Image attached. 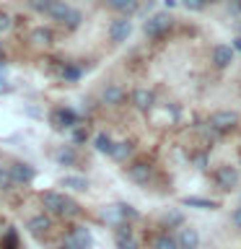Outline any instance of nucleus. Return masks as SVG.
<instances>
[{
	"instance_id": "nucleus-1",
	"label": "nucleus",
	"mask_w": 241,
	"mask_h": 249,
	"mask_svg": "<svg viewBox=\"0 0 241 249\" xmlns=\"http://www.w3.org/2000/svg\"><path fill=\"white\" fill-rule=\"evenodd\" d=\"M42 208H44L50 215L70 218V221L83 213V208L78 205L73 197H68L65 192H57V190H47V192H42Z\"/></svg>"
},
{
	"instance_id": "nucleus-2",
	"label": "nucleus",
	"mask_w": 241,
	"mask_h": 249,
	"mask_svg": "<svg viewBox=\"0 0 241 249\" xmlns=\"http://www.w3.org/2000/svg\"><path fill=\"white\" fill-rule=\"evenodd\" d=\"M207 124L218 132V135H228V132L241 127V114L236 109H218V112H213L207 117Z\"/></svg>"
},
{
	"instance_id": "nucleus-3",
	"label": "nucleus",
	"mask_w": 241,
	"mask_h": 249,
	"mask_svg": "<svg viewBox=\"0 0 241 249\" xmlns=\"http://www.w3.org/2000/svg\"><path fill=\"white\" fill-rule=\"evenodd\" d=\"M171 26H174V18H171V13L166 11H158L153 16H148V18L143 21V34L148 39H163L171 31Z\"/></svg>"
},
{
	"instance_id": "nucleus-4",
	"label": "nucleus",
	"mask_w": 241,
	"mask_h": 249,
	"mask_svg": "<svg viewBox=\"0 0 241 249\" xmlns=\"http://www.w3.org/2000/svg\"><path fill=\"white\" fill-rule=\"evenodd\" d=\"M62 244L70 247V249H91L93 247V233L88 226H70V229L65 231V236H62Z\"/></svg>"
},
{
	"instance_id": "nucleus-5",
	"label": "nucleus",
	"mask_w": 241,
	"mask_h": 249,
	"mask_svg": "<svg viewBox=\"0 0 241 249\" xmlns=\"http://www.w3.org/2000/svg\"><path fill=\"white\" fill-rule=\"evenodd\" d=\"M239 179H241V171L236 166H231V163H221V166H215V171H213V182L221 187L223 192H233V190H236Z\"/></svg>"
},
{
	"instance_id": "nucleus-6",
	"label": "nucleus",
	"mask_w": 241,
	"mask_h": 249,
	"mask_svg": "<svg viewBox=\"0 0 241 249\" xmlns=\"http://www.w3.org/2000/svg\"><path fill=\"white\" fill-rule=\"evenodd\" d=\"M50 124L54 130H73L75 124H81V117L73 107H54L50 112Z\"/></svg>"
},
{
	"instance_id": "nucleus-7",
	"label": "nucleus",
	"mask_w": 241,
	"mask_h": 249,
	"mask_svg": "<svg viewBox=\"0 0 241 249\" xmlns=\"http://www.w3.org/2000/svg\"><path fill=\"white\" fill-rule=\"evenodd\" d=\"M124 174H127V179L132 184H138V187H148L153 182V177H155V171H153V163L151 161H132L127 169H124Z\"/></svg>"
},
{
	"instance_id": "nucleus-8",
	"label": "nucleus",
	"mask_w": 241,
	"mask_h": 249,
	"mask_svg": "<svg viewBox=\"0 0 241 249\" xmlns=\"http://www.w3.org/2000/svg\"><path fill=\"white\" fill-rule=\"evenodd\" d=\"M52 215L47 213V210H42V213H34V215H29V221H26V231L31 233L34 239H44L47 233L52 231Z\"/></svg>"
},
{
	"instance_id": "nucleus-9",
	"label": "nucleus",
	"mask_w": 241,
	"mask_h": 249,
	"mask_svg": "<svg viewBox=\"0 0 241 249\" xmlns=\"http://www.w3.org/2000/svg\"><path fill=\"white\" fill-rule=\"evenodd\" d=\"M106 34H109V42H112V44H124L132 36V21H130V16H120V18H114L112 23H109Z\"/></svg>"
},
{
	"instance_id": "nucleus-10",
	"label": "nucleus",
	"mask_w": 241,
	"mask_h": 249,
	"mask_svg": "<svg viewBox=\"0 0 241 249\" xmlns=\"http://www.w3.org/2000/svg\"><path fill=\"white\" fill-rule=\"evenodd\" d=\"M8 171H11L16 187H26V184H31L36 179V169L31 166V163H26V161H13L11 166H8Z\"/></svg>"
},
{
	"instance_id": "nucleus-11",
	"label": "nucleus",
	"mask_w": 241,
	"mask_h": 249,
	"mask_svg": "<svg viewBox=\"0 0 241 249\" xmlns=\"http://www.w3.org/2000/svg\"><path fill=\"white\" fill-rule=\"evenodd\" d=\"M99 99H101V104H104V107L114 109V107H122L124 101H127V91H124L120 83H106L104 89H101Z\"/></svg>"
},
{
	"instance_id": "nucleus-12",
	"label": "nucleus",
	"mask_w": 241,
	"mask_h": 249,
	"mask_svg": "<svg viewBox=\"0 0 241 249\" xmlns=\"http://www.w3.org/2000/svg\"><path fill=\"white\" fill-rule=\"evenodd\" d=\"M114 247L117 249H140V241L132 233V223H120L114 229Z\"/></svg>"
},
{
	"instance_id": "nucleus-13",
	"label": "nucleus",
	"mask_w": 241,
	"mask_h": 249,
	"mask_svg": "<svg viewBox=\"0 0 241 249\" xmlns=\"http://www.w3.org/2000/svg\"><path fill=\"white\" fill-rule=\"evenodd\" d=\"M130 104L138 109V112H151V109L155 107V93L151 91V89H135L130 93Z\"/></svg>"
},
{
	"instance_id": "nucleus-14",
	"label": "nucleus",
	"mask_w": 241,
	"mask_h": 249,
	"mask_svg": "<svg viewBox=\"0 0 241 249\" xmlns=\"http://www.w3.org/2000/svg\"><path fill=\"white\" fill-rule=\"evenodd\" d=\"M176 241H179V249H200V231L192 229V226H179L176 229Z\"/></svg>"
},
{
	"instance_id": "nucleus-15",
	"label": "nucleus",
	"mask_w": 241,
	"mask_h": 249,
	"mask_svg": "<svg viewBox=\"0 0 241 249\" xmlns=\"http://www.w3.org/2000/svg\"><path fill=\"white\" fill-rule=\"evenodd\" d=\"M233 57H236V50H233L231 44L221 42V44H215V47H213V65H215V68H221V70L231 68Z\"/></svg>"
},
{
	"instance_id": "nucleus-16",
	"label": "nucleus",
	"mask_w": 241,
	"mask_h": 249,
	"mask_svg": "<svg viewBox=\"0 0 241 249\" xmlns=\"http://www.w3.org/2000/svg\"><path fill=\"white\" fill-rule=\"evenodd\" d=\"M54 163L57 166H78L81 163V156H78V148L75 145H60L57 151H54Z\"/></svg>"
},
{
	"instance_id": "nucleus-17",
	"label": "nucleus",
	"mask_w": 241,
	"mask_h": 249,
	"mask_svg": "<svg viewBox=\"0 0 241 249\" xmlns=\"http://www.w3.org/2000/svg\"><path fill=\"white\" fill-rule=\"evenodd\" d=\"M132 153H135V143L132 140H114V148L109 153V159H114L117 163H124Z\"/></svg>"
},
{
	"instance_id": "nucleus-18",
	"label": "nucleus",
	"mask_w": 241,
	"mask_h": 249,
	"mask_svg": "<svg viewBox=\"0 0 241 249\" xmlns=\"http://www.w3.org/2000/svg\"><path fill=\"white\" fill-rule=\"evenodd\" d=\"M70 8H73V5H70L68 0H54V3L47 8L44 16H47L50 21H54V23H60V26H62V21H65V16L70 13Z\"/></svg>"
},
{
	"instance_id": "nucleus-19",
	"label": "nucleus",
	"mask_w": 241,
	"mask_h": 249,
	"mask_svg": "<svg viewBox=\"0 0 241 249\" xmlns=\"http://www.w3.org/2000/svg\"><path fill=\"white\" fill-rule=\"evenodd\" d=\"M60 184L65 187V190H70V192H86L91 187V182L86 177H81V174H65L60 179Z\"/></svg>"
},
{
	"instance_id": "nucleus-20",
	"label": "nucleus",
	"mask_w": 241,
	"mask_h": 249,
	"mask_svg": "<svg viewBox=\"0 0 241 249\" xmlns=\"http://www.w3.org/2000/svg\"><path fill=\"white\" fill-rule=\"evenodd\" d=\"M151 249H179L176 233H171V231H161V233H155L153 241H151Z\"/></svg>"
},
{
	"instance_id": "nucleus-21",
	"label": "nucleus",
	"mask_w": 241,
	"mask_h": 249,
	"mask_svg": "<svg viewBox=\"0 0 241 249\" xmlns=\"http://www.w3.org/2000/svg\"><path fill=\"white\" fill-rule=\"evenodd\" d=\"M81 75H83V68L78 65V62H62L60 78L65 83H78V81H81Z\"/></svg>"
},
{
	"instance_id": "nucleus-22",
	"label": "nucleus",
	"mask_w": 241,
	"mask_h": 249,
	"mask_svg": "<svg viewBox=\"0 0 241 249\" xmlns=\"http://www.w3.org/2000/svg\"><path fill=\"white\" fill-rule=\"evenodd\" d=\"M161 223H163V229H179V226H184V213L179 208H169L166 213L161 215Z\"/></svg>"
},
{
	"instance_id": "nucleus-23",
	"label": "nucleus",
	"mask_w": 241,
	"mask_h": 249,
	"mask_svg": "<svg viewBox=\"0 0 241 249\" xmlns=\"http://www.w3.org/2000/svg\"><path fill=\"white\" fill-rule=\"evenodd\" d=\"M91 143H93V148H96V153L109 156V153H112V148H114V138L109 135V132H96Z\"/></svg>"
},
{
	"instance_id": "nucleus-24",
	"label": "nucleus",
	"mask_w": 241,
	"mask_h": 249,
	"mask_svg": "<svg viewBox=\"0 0 241 249\" xmlns=\"http://www.w3.org/2000/svg\"><path fill=\"white\" fill-rule=\"evenodd\" d=\"M101 221H104L106 226H112V229H117L120 223H127V221L122 218L120 205H117V202H114V205H106L104 210H101Z\"/></svg>"
},
{
	"instance_id": "nucleus-25",
	"label": "nucleus",
	"mask_w": 241,
	"mask_h": 249,
	"mask_svg": "<svg viewBox=\"0 0 241 249\" xmlns=\"http://www.w3.org/2000/svg\"><path fill=\"white\" fill-rule=\"evenodd\" d=\"M29 39L39 47H50L54 42V34H52V29H47V26H36V29H31Z\"/></svg>"
},
{
	"instance_id": "nucleus-26",
	"label": "nucleus",
	"mask_w": 241,
	"mask_h": 249,
	"mask_svg": "<svg viewBox=\"0 0 241 249\" xmlns=\"http://www.w3.org/2000/svg\"><path fill=\"white\" fill-rule=\"evenodd\" d=\"M106 8H112V11H117V13L130 16V13H135L140 8V0H106Z\"/></svg>"
},
{
	"instance_id": "nucleus-27",
	"label": "nucleus",
	"mask_w": 241,
	"mask_h": 249,
	"mask_svg": "<svg viewBox=\"0 0 241 249\" xmlns=\"http://www.w3.org/2000/svg\"><path fill=\"white\" fill-rule=\"evenodd\" d=\"M182 205L200 208V210H218V202L215 200H207V197H182Z\"/></svg>"
},
{
	"instance_id": "nucleus-28",
	"label": "nucleus",
	"mask_w": 241,
	"mask_h": 249,
	"mask_svg": "<svg viewBox=\"0 0 241 249\" xmlns=\"http://www.w3.org/2000/svg\"><path fill=\"white\" fill-rule=\"evenodd\" d=\"M81 23H83V13L78 11V8H70V13L65 16L62 26H65L68 31H75V29H81Z\"/></svg>"
},
{
	"instance_id": "nucleus-29",
	"label": "nucleus",
	"mask_w": 241,
	"mask_h": 249,
	"mask_svg": "<svg viewBox=\"0 0 241 249\" xmlns=\"http://www.w3.org/2000/svg\"><path fill=\"white\" fill-rule=\"evenodd\" d=\"M13 190H16V182L11 171H8V166H0V192H13Z\"/></svg>"
},
{
	"instance_id": "nucleus-30",
	"label": "nucleus",
	"mask_w": 241,
	"mask_h": 249,
	"mask_svg": "<svg viewBox=\"0 0 241 249\" xmlns=\"http://www.w3.org/2000/svg\"><path fill=\"white\" fill-rule=\"evenodd\" d=\"M117 205H120V213H122V218H124L127 223H135V221H140V213H138V210L130 205V202H117Z\"/></svg>"
},
{
	"instance_id": "nucleus-31",
	"label": "nucleus",
	"mask_w": 241,
	"mask_h": 249,
	"mask_svg": "<svg viewBox=\"0 0 241 249\" xmlns=\"http://www.w3.org/2000/svg\"><path fill=\"white\" fill-rule=\"evenodd\" d=\"M3 249H21L16 229H5V233H3Z\"/></svg>"
},
{
	"instance_id": "nucleus-32",
	"label": "nucleus",
	"mask_w": 241,
	"mask_h": 249,
	"mask_svg": "<svg viewBox=\"0 0 241 249\" xmlns=\"http://www.w3.org/2000/svg\"><path fill=\"white\" fill-rule=\"evenodd\" d=\"M182 5L189 13H200V11H205V8L210 5V0H182Z\"/></svg>"
},
{
	"instance_id": "nucleus-33",
	"label": "nucleus",
	"mask_w": 241,
	"mask_h": 249,
	"mask_svg": "<svg viewBox=\"0 0 241 249\" xmlns=\"http://www.w3.org/2000/svg\"><path fill=\"white\" fill-rule=\"evenodd\" d=\"M52 3H54V0H26V5H29L34 13H39V16H44L47 8H50Z\"/></svg>"
},
{
	"instance_id": "nucleus-34",
	"label": "nucleus",
	"mask_w": 241,
	"mask_h": 249,
	"mask_svg": "<svg viewBox=\"0 0 241 249\" xmlns=\"http://www.w3.org/2000/svg\"><path fill=\"white\" fill-rule=\"evenodd\" d=\"M86 140H88V130L83 124H75L73 127V145H83Z\"/></svg>"
},
{
	"instance_id": "nucleus-35",
	"label": "nucleus",
	"mask_w": 241,
	"mask_h": 249,
	"mask_svg": "<svg viewBox=\"0 0 241 249\" xmlns=\"http://www.w3.org/2000/svg\"><path fill=\"white\" fill-rule=\"evenodd\" d=\"M11 29H13V16L0 11V34H5V31H11Z\"/></svg>"
},
{
	"instance_id": "nucleus-36",
	"label": "nucleus",
	"mask_w": 241,
	"mask_h": 249,
	"mask_svg": "<svg viewBox=\"0 0 241 249\" xmlns=\"http://www.w3.org/2000/svg\"><path fill=\"white\" fill-rule=\"evenodd\" d=\"M207 161H210V156H207V151H202V153H197V156H194V169L205 171V169H207Z\"/></svg>"
},
{
	"instance_id": "nucleus-37",
	"label": "nucleus",
	"mask_w": 241,
	"mask_h": 249,
	"mask_svg": "<svg viewBox=\"0 0 241 249\" xmlns=\"http://www.w3.org/2000/svg\"><path fill=\"white\" fill-rule=\"evenodd\" d=\"M13 91V86H11V81L3 75V70H0V93H11Z\"/></svg>"
},
{
	"instance_id": "nucleus-38",
	"label": "nucleus",
	"mask_w": 241,
	"mask_h": 249,
	"mask_svg": "<svg viewBox=\"0 0 241 249\" xmlns=\"http://www.w3.org/2000/svg\"><path fill=\"white\" fill-rule=\"evenodd\" d=\"M231 223H233V226H236V229L241 231V205H239V208L231 213Z\"/></svg>"
},
{
	"instance_id": "nucleus-39",
	"label": "nucleus",
	"mask_w": 241,
	"mask_h": 249,
	"mask_svg": "<svg viewBox=\"0 0 241 249\" xmlns=\"http://www.w3.org/2000/svg\"><path fill=\"white\" fill-rule=\"evenodd\" d=\"M231 47H233V50H236V52L241 54V36H236V39H233V44H231Z\"/></svg>"
},
{
	"instance_id": "nucleus-40",
	"label": "nucleus",
	"mask_w": 241,
	"mask_h": 249,
	"mask_svg": "<svg viewBox=\"0 0 241 249\" xmlns=\"http://www.w3.org/2000/svg\"><path fill=\"white\" fill-rule=\"evenodd\" d=\"M163 3H166V8H176L179 3H182V0H163Z\"/></svg>"
},
{
	"instance_id": "nucleus-41",
	"label": "nucleus",
	"mask_w": 241,
	"mask_h": 249,
	"mask_svg": "<svg viewBox=\"0 0 241 249\" xmlns=\"http://www.w3.org/2000/svg\"><path fill=\"white\" fill-rule=\"evenodd\" d=\"M54 249H70V247H65V244H60V247H54Z\"/></svg>"
},
{
	"instance_id": "nucleus-42",
	"label": "nucleus",
	"mask_w": 241,
	"mask_h": 249,
	"mask_svg": "<svg viewBox=\"0 0 241 249\" xmlns=\"http://www.w3.org/2000/svg\"><path fill=\"white\" fill-rule=\"evenodd\" d=\"M0 60H3V44H0Z\"/></svg>"
},
{
	"instance_id": "nucleus-43",
	"label": "nucleus",
	"mask_w": 241,
	"mask_h": 249,
	"mask_svg": "<svg viewBox=\"0 0 241 249\" xmlns=\"http://www.w3.org/2000/svg\"><path fill=\"white\" fill-rule=\"evenodd\" d=\"M239 166H241V153H239Z\"/></svg>"
},
{
	"instance_id": "nucleus-44",
	"label": "nucleus",
	"mask_w": 241,
	"mask_h": 249,
	"mask_svg": "<svg viewBox=\"0 0 241 249\" xmlns=\"http://www.w3.org/2000/svg\"><path fill=\"white\" fill-rule=\"evenodd\" d=\"M239 93H241V86H239Z\"/></svg>"
},
{
	"instance_id": "nucleus-45",
	"label": "nucleus",
	"mask_w": 241,
	"mask_h": 249,
	"mask_svg": "<svg viewBox=\"0 0 241 249\" xmlns=\"http://www.w3.org/2000/svg\"><path fill=\"white\" fill-rule=\"evenodd\" d=\"M239 205H241V202H239Z\"/></svg>"
}]
</instances>
